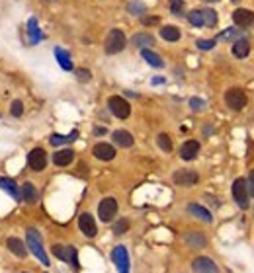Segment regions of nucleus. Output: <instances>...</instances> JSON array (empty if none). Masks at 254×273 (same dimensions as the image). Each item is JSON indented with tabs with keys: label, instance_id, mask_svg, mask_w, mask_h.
<instances>
[{
	"label": "nucleus",
	"instance_id": "1",
	"mask_svg": "<svg viewBox=\"0 0 254 273\" xmlns=\"http://www.w3.org/2000/svg\"><path fill=\"white\" fill-rule=\"evenodd\" d=\"M26 246L30 248V252H32L43 266H49V264H51L49 258H47V254H45V250H43L41 236H39V232H37L35 228H28V232H26Z\"/></svg>",
	"mask_w": 254,
	"mask_h": 273
},
{
	"label": "nucleus",
	"instance_id": "2",
	"mask_svg": "<svg viewBox=\"0 0 254 273\" xmlns=\"http://www.w3.org/2000/svg\"><path fill=\"white\" fill-rule=\"evenodd\" d=\"M127 45V37L122 30H112L106 37V43H104V49L108 55H118L126 49Z\"/></svg>",
	"mask_w": 254,
	"mask_h": 273
},
{
	"label": "nucleus",
	"instance_id": "3",
	"mask_svg": "<svg viewBox=\"0 0 254 273\" xmlns=\"http://www.w3.org/2000/svg\"><path fill=\"white\" fill-rule=\"evenodd\" d=\"M108 108H110V111L118 119H127L131 115V106H129V102H127L126 98H122V96H112L108 100Z\"/></svg>",
	"mask_w": 254,
	"mask_h": 273
},
{
	"label": "nucleus",
	"instance_id": "4",
	"mask_svg": "<svg viewBox=\"0 0 254 273\" xmlns=\"http://www.w3.org/2000/svg\"><path fill=\"white\" fill-rule=\"evenodd\" d=\"M53 254H55L59 260L66 262L68 266L78 268V254H76V248H74V246H68V244H55V246H53Z\"/></svg>",
	"mask_w": 254,
	"mask_h": 273
},
{
	"label": "nucleus",
	"instance_id": "5",
	"mask_svg": "<svg viewBox=\"0 0 254 273\" xmlns=\"http://www.w3.org/2000/svg\"><path fill=\"white\" fill-rule=\"evenodd\" d=\"M233 199L241 209H249V189H247L245 178H237L233 182Z\"/></svg>",
	"mask_w": 254,
	"mask_h": 273
},
{
	"label": "nucleus",
	"instance_id": "6",
	"mask_svg": "<svg viewBox=\"0 0 254 273\" xmlns=\"http://www.w3.org/2000/svg\"><path fill=\"white\" fill-rule=\"evenodd\" d=\"M225 104L233 109V111H241L247 106V94L241 88H231L225 94Z\"/></svg>",
	"mask_w": 254,
	"mask_h": 273
},
{
	"label": "nucleus",
	"instance_id": "7",
	"mask_svg": "<svg viewBox=\"0 0 254 273\" xmlns=\"http://www.w3.org/2000/svg\"><path fill=\"white\" fill-rule=\"evenodd\" d=\"M118 215V201L114 197H106L100 201L98 205V217L102 222H110L114 217Z\"/></svg>",
	"mask_w": 254,
	"mask_h": 273
},
{
	"label": "nucleus",
	"instance_id": "8",
	"mask_svg": "<svg viewBox=\"0 0 254 273\" xmlns=\"http://www.w3.org/2000/svg\"><path fill=\"white\" fill-rule=\"evenodd\" d=\"M112 262L120 273H129V254H127L126 246H116L112 250Z\"/></svg>",
	"mask_w": 254,
	"mask_h": 273
},
{
	"label": "nucleus",
	"instance_id": "9",
	"mask_svg": "<svg viewBox=\"0 0 254 273\" xmlns=\"http://www.w3.org/2000/svg\"><path fill=\"white\" fill-rule=\"evenodd\" d=\"M28 166L32 168L33 172H41V170H45V166H47V154L43 149H33L30 154H28Z\"/></svg>",
	"mask_w": 254,
	"mask_h": 273
},
{
	"label": "nucleus",
	"instance_id": "10",
	"mask_svg": "<svg viewBox=\"0 0 254 273\" xmlns=\"http://www.w3.org/2000/svg\"><path fill=\"white\" fill-rule=\"evenodd\" d=\"M191 270H193V273H219L217 264L211 258H205V256L195 258L191 262Z\"/></svg>",
	"mask_w": 254,
	"mask_h": 273
},
{
	"label": "nucleus",
	"instance_id": "11",
	"mask_svg": "<svg viewBox=\"0 0 254 273\" xmlns=\"http://www.w3.org/2000/svg\"><path fill=\"white\" fill-rule=\"evenodd\" d=\"M233 24L237 28H251L254 26V12L249 8H239L233 12Z\"/></svg>",
	"mask_w": 254,
	"mask_h": 273
},
{
	"label": "nucleus",
	"instance_id": "12",
	"mask_svg": "<svg viewBox=\"0 0 254 273\" xmlns=\"http://www.w3.org/2000/svg\"><path fill=\"white\" fill-rule=\"evenodd\" d=\"M197 182H199V176H197V172H193V170H178V172L174 174V183H176V185L191 187V185H195Z\"/></svg>",
	"mask_w": 254,
	"mask_h": 273
},
{
	"label": "nucleus",
	"instance_id": "13",
	"mask_svg": "<svg viewBox=\"0 0 254 273\" xmlns=\"http://www.w3.org/2000/svg\"><path fill=\"white\" fill-rule=\"evenodd\" d=\"M78 228L82 230V234H84V236L94 238L96 232H98L96 222H94V217H92L90 213H82V215H80V218H78Z\"/></svg>",
	"mask_w": 254,
	"mask_h": 273
},
{
	"label": "nucleus",
	"instance_id": "14",
	"mask_svg": "<svg viewBox=\"0 0 254 273\" xmlns=\"http://www.w3.org/2000/svg\"><path fill=\"white\" fill-rule=\"evenodd\" d=\"M92 152H94V156L98 160H104V162L116 158V149H114L112 145H108V143H98V145H94Z\"/></svg>",
	"mask_w": 254,
	"mask_h": 273
},
{
	"label": "nucleus",
	"instance_id": "15",
	"mask_svg": "<svg viewBox=\"0 0 254 273\" xmlns=\"http://www.w3.org/2000/svg\"><path fill=\"white\" fill-rule=\"evenodd\" d=\"M112 139H114V143H116L118 147H124V149H129V147H133V143H135L133 135H131L129 131H126V129H118V131H114Z\"/></svg>",
	"mask_w": 254,
	"mask_h": 273
},
{
	"label": "nucleus",
	"instance_id": "16",
	"mask_svg": "<svg viewBox=\"0 0 254 273\" xmlns=\"http://www.w3.org/2000/svg\"><path fill=\"white\" fill-rule=\"evenodd\" d=\"M0 189H4L12 199L16 201H22V193H20V187L16 185V182L12 178H0Z\"/></svg>",
	"mask_w": 254,
	"mask_h": 273
},
{
	"label": "nucleus",
	"instance_id": "17",
	"mask_svg": "<svg viewBox=\"0 0 254 273\" xmlns=\"http://www.w3.org/2000/svg\"><path fill=\"white\" fill-rule=\"evenodd\" d=\"M197 152H199V143L197 141H186L182 147H180V158L182 160H193L195 156H197Z\"/></svg>",
	"mask_w": 254,
	"mask_h": 273
},
{
	"label": "nucleus",
	"instance_id": "18",
	"mask_svg": "<svg viewBox=\"0 0 254 273\" xmlns=\"http://www.w3.org/2000/svg\"><path fill=\"white\" fill-rule=\"evenodd\" d=\"M249 53H251V41L249 39L241 37L233 43V55L237 59H245V57H249Z\"/></svg>",
	"mask_w": 254,
	"mask_h": 273
},
{
	"label": "nucleus",
	"instance_id": "19",
	"mask_svg": "<svg viewBox=\"0 0 254 273\" xmlns=\"http://www.w3.org/2000/svg\"><path fill=\"white\" fill-rule=\"evenodd\" d=\"M20 193H22V199L26 201V203H37V199H39V193H37V189H35V185L32 182H26L22 185V189H20Z\"/></svg>",
	"mask_w": 254,
	"mask_h": 273
},
{
	"label": "nucleus",
	"instance_id": "20",
	"mask_svg": "<svg viewBox=\"0 0 254 273\" xmlns=\"http://www.w3.org/2000/svg\"><path fill=\"white\" fill-rule=\"evenodd\" d=\"M131 43L135 47H139V49H149V47L155 45V37L151 33H135L133 39H131Z\"/></svg>",
	"mask_w": 254,
	"mask_h": 273
},
{
	"label": "nucleus",
	"instance_id": "21",
	"mask_svg": "<svg viewBox=\"0 0 254 273\" xmlns=\"http://www.w3.org/2000/svg\"><path fill=\"white\" fill-rule=\"evenodd\" d=\"M74 160V152L70 149H61L53 154V164L55 166H68Z\"/></svg>",
	"mask_w": 254,
	"mask_h": 273
},
{
	"label": "nucleus",
	"instance_id": "22",
	"mask_svg": "<svg viewBox=\"0 0 254 273\" xmlns=\"http://www.w3.org/2000/svg\"><path fill=\"white\" fill-rule=\"evenodd\" d=\"M6 246H8V250H10L12 254H16L18 258H26V256H28V248L24 246V242H22L20 238H14V236L8 238V240H6Z\"/></svg>",
	"mask_w": 254,
	"mask_h": 273
},
{
	"label": "nucleus",
	"instance_id": "23",
	"mask_svg": "<svg viewBox=\"0 0 254 273\" xmlns=\"http://www.w3.org/2000/svg\"><path fill=\"white\" fill-rule=\"evenodd\" d=\"M53 53H55V59H57V62L61 64L63 70H72V68H74V66H72V59H70V55L64 51L63 47H55Z\"/></svg>",
	"mask_w": 254,
	"mask_h": 273
},
{
	"label": "nucleus",
	"instance_id": "24",
	"mask_svg": "<svg viewBox=\"0 0 254 273\" xmlns=\"http://www.w3.org/2000/svg\"><path fill=\"white\" fill-rule=\"evenodd\" d=\"M184 240H186V244H188L190 248H205V246H207V238H205L201 232H195V230L188 232V234L184 236Z\"/></svg>",
	"mask_w": 254,
	"mask_h": 273
},
{
	"label": "nucleus",
	"instance_id": "25",
	"mask_svg": "<svg viewBox=\"0 0 254 273\" xmlns=\"http://www.w3.org/2000/svg\"><path fill=\"white\" fill-rule=\"evenodd\" d=\"M188 213L193 215L195 218H201L203 222H211V220H213L211 213L207 211L205 207H201V205H195V203H190V205H188Z\"/></svg>",
	"mask_w": 254,
	"mask_h": 273
},
{
	"label": "nucleus",
	"instance_id": "26",
	"mask_svg": "<svg viewBox=\"0 0 254 273\" xmlns=\"http://www.w3.org/2000/svg\"><path fill=\"white\" fill-rule=\"evenodd\" d=\"M141 55H143V59H145V61L149 62L151 66H155V68H162V66H164L162 57H160L159 53L151 51V49H141Z\"/></svg>",
	"mask_w": 254,
	"mask_h": 273
},
{
	"label": "nucleus",
	"instance_id": "27",
	"mask_svg": "<svg viewBox=\"0 0 254 273\" xmlns=\"http://www.w3.org/2000/svg\"><path fill=\"white\" fill-rule=\"evenodd\" d=\"M28 35H30V41H32V45H37L39 41H41V30H39V24H37V20L35 18H30L28 20Z\"/></svg>",
	"mask_w": 254,
	"mask_h": 273
},
{
	"label": "nucleus",
	"instance_id": "28",
	"mask_svg": "<svg viewBox=\"0 0 254 273\" xmlns=\"http://www.w3.org/2000/svg\"><path fill=\"white\" fill-rule=\"evenodd\" d=\"M78 137V131H72L70 135H59V133H55V135H51V139H49V143L53 145V147H61V145H66V143H72L74 139Z\"/></svg>",
	"mask_w": 254,
	"mask_h": 273
},
{
	"label": "nucleus",
	"instance_id": "29",
	"mask_svg": "<svg viewBox=\"0 0 254 273\" xmlns=\"http://www.w3.org/2000/svg\"><path fill=\"white\" fill-rule=\"evenodd\" d=\"M160 37H162L164 41L174 43V41L180 39V30H178L176 26H164V28H160Z\"/></svg>",
	"mask_w": 254,
	"mask_h": 273
},
{
	"label": "nucleus",
	"instance_id": "30",
	"mask_svg": "<svg viewBox=\"0 0 254 273\" xmlns=\"http://www.w3.org/2000/svg\"><path fill=\"white\" fill-rule=\"evenodd\" d=\"M201 18H203V26H207V28H215L217 26V12L215 10H211V8H203L201 10Z\"/></svg>",
	"mask_w": 254,
	"mask_h": 273
},
{
	"label": "nucleus",
	"instance_id": "31",
	"mask_svg": "<svg viewBox=\"0 0 254 273\" xmlns=\"http://www.w3.org/2000/svg\"><path fill=\"white\" fill-rule=\"evenodd\" d=\"M157 145L160 147V151L164 152L172 151V141H170V137H168L166 133H160L159 137H157Z\"/></svg>",
	"mask_w": 254,
	"mask_h": 273
},
{
	"label": "nucleus",
	"instance_id": "32",
	"mask_svg": "<svg viewBox=\"0 0 254 273\" xmlns=\"http://www.w3.org/2000/svg\"><path fill=\"white\" fill-rule=\"evenodd\" d=\"M188 20L193 28H203V18H201V10H191L188 14Z\"/></svg>",
	"mask_w": 254,
	"mask_h": 273
},
{
	"label": "nucleus",
	"instance_id": "33",
	"mask_svg": "<svg viewBox=\"0 0 254 273\" xmlns=\"http://www.w3.org/2000/svg\"><path fill=\"white\" fill-rule=\"evenodd\" d=\"M127 230H129V220L127 218H120L114 224V234H126Z\"/></svg>",
	"mask_w": 254,
	"mask_h": 273
},
{
	"label": "nucleus",
	"instance_id": "34",
	"mask_svg": "<svg viewBox=\"0 0 254 273\" xmlns=\"http://www.w3.org/2000/svg\"><path fill=\"white\" fill-rule=\"evenodd\" d=\"M170 12L176 14V16H182L184 14V0H170Z\"/></svg>",
	"mask_w": 254,
	"mask_h": 273
},
{
	"label": "nucleus",
	"instance_id": "35",
	"mask_svg": "<svg viewBox=\"0 0 254 273\" xmlns=\"http://www.w3.org/2000/svg\"><path fill=\"white\" fill-rule=\"evenodd\" d=\"M215 43H217V39H199V41H197V49H201V51H209V49L215 47Z\"/></svg>",
	"mask_w": 254,
	"mask_h": 273
},
{
	"label": "nucleus",
	"instance_id": "36",
	"mask_svg": "<svg viewBox=\"0 0 254 273\" xmlns=\"http://www.w3.org/2000/svg\"><path fill=\"white\" fill-rule=\"evenodd\" d=\"M10 113H12L14 117H22V113H24V104H22L20 100H16V102L12 104V109H10Z\"/></svg>",
	"mask_w": 254,
	"mask_h": 273
},
{
	"label": "nucleus",
	"instance_id": "37",
	"mask_svg": "<svg viewBox=\"0 0 254 273\" xmlns=\"http://www.w3.org/2000/svg\"><path fill=\"white\" fill-rule=\"evenodd\" d=\"M76 78H78L80 82H88V80L92 78V74H90L88 68H76Z\"/></svg>",
	"mask_w": 254,
	"mask_h": 273
},
{
	"label": "nucleus",
	"instance_id": "38",
	"mask_svg": "<svg viewBox=\"0 0 254 273\" xmlns=\"http://www.w3.org/2000/svg\"><path fill=\"white\" fill-rule=\"evenodd\" d=\"M190 106H191V109H193V111H201V109L205 108V102H203V100H199V98H191Z\"/></svg>",
	"mask_w": 254,
	"mask_h": 273
},
{
	"label": "nucleus",
	"instance_id": "39",
	"mask_svg": "<svg viewBox=\"0 0 254 273\" xmlns=\"http://www.w3.org/2000/svg\"><path fill=\"white\" fill-rule=\"evenodd\" d=\"M143 10H145V6L141 2H131L129 4V12L131 14H143Z\"/></svg>",
	"mask_w": 254,
	"mask_h": 273
},
{
	"label": "nucleus",
	"instance_id": "40",
	"mask_svg": "<svg viewBox=\"0 0 254 273\" xmlns=\"http://www.w3.org/2000/svg\"><path fill=\"white\" fill-rule=\"evenodd\" d=\"M247 189H249V193L254 197V170L251 172V176H249V182H247Z\"/></svg>",
	"mask_w": 254,
	"mask_h": 273
},
{
	"label": "nucleus",
	"instance_id": "41",
	"mask_svg": "<svg viewBox=\"0 0 254 273\" xmlns=\"http://www.w3.org/2000/svg\"><path fill=\"white\" fill-rule=\"evenodd\" d=\"M235 35H237V30H233V28H231V30L223 31L221 35H219V39H227V37H235Z\"/></svg>",
	"mask_w": 254,
	"mask_h": 273
},
{
	"label": "nucleus",
	"instance_id": "42",
	"mask_svg": "<svg viewBox=\"0 0 254 273\" xmlns=\"http://www.w3.org/2000/svg\"><path fill=\"white\" fill-rule=\"evenodd\" d=\"M145 24H159V18H147Z\"/></svg>",
	"mask_w": 254,
	"mask_h": 273
},
{
	"label": "nucleus",
	"instance_id": "43",
	"mask_svg": "<svg viewBox=\"0 0 254 273\" xmlns=\"http://www.w3.org/2000/svg\"><path fill=\"white\" fill-rule=\"evenodd\" d=\"M94 133H96V135H104V133H106V129H104V127H102V129H100V127H96Z\"/></svg>",
	"mask_w": 254,
	"mask_h": 273
},
{
	"label": "nucleus",
	"instance_id": "44",
	"mask_svg": "<svg viewBox=\"0 0 254 273\" xmlns=\"http://www.w3.org/2000/svg\"><path fill=\"white\" fill-rule=\"evenodd\" d=\"M164 82V78H153V84H162Z\"/></svg>",
	"mask_w": 254,
	"mask_h": 273
},
{
	"label": "nucleus",
	"instance_id": "45",
	"mask_svg": "<svg viewBox=\"0 0 254 273\" xmlns=\"http://www.w3.org/2000/svg\"><path fill=\"white\" fill-rule=\"evenodd\" d=\"M203 2H209V4H213V2H219V0H203Z\"/></svg>",
	"mask_w": 254,
	"mask_h": 273
},
{
	"label": "nucleus",
	"instance_id": "46",
	"mask_svg": "<svg viewBox=\"0 0 254 273\" xmlns=\"http://www.w3.org/2000/svg\"><path fill=\"white\" fill-rule=\"evenodd\" d=\"M231 2H235V4H237V2H241V0H231Z\"/></svg>",
	"mask_w": 254,
	"mask_h": 273
}]
</instances>
